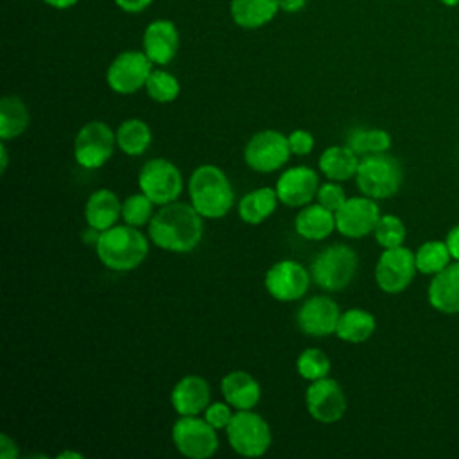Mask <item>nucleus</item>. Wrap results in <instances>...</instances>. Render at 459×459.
I'll list each match as a JSON object with an SVG mask.
<instances>
[{
    "label": "nucleus",
    "instance_id": "473e14b6",
    "mask_svg": "<svg viewBox=\"0 0 459 459\" xmlns=\"http://www.w3.org/2000/svg\"><path fill=\"white\" fill-rule=\"evenodd\" d=\"M298 375L305 380H319L330 373V359L319 348H307L296 359Z\"/></svg>",
    "mask_w": 459,
    "mask_h": 459
},
{
    "label": "nucleus",
    "instance_id": "412c9836",
    "mask_svg": "<svg viewBox=\"0 0 459 459\" xmlns=\"http://www.w3.org/2000/svg\"><path fill=\"white\" fill-rule=\"evenodd\" d=\"M221 391L224 400L237 411L253 409L262 396V389L258 380L242 369L230 371L221 380Z\"/></svg>",
    "mask_w": 459,
    "mask_h": 459
},
{
    "label": "nucleus",
    "instance_id": "aec40b11",
    "mask_svg": "<svg viewBox=\"0 0 459 459\" xmlns=\"http://www.w3.org/2000/svg\"><path fill=\"white\" fill-rule=\"evenodd\" d=\"M170 403L179 416H197L210 403V385L199 375H186L172 387Z\"/></svg>",
    "mask_w": 459,
    "mask_h": 459
},
{
    "label": "nucleus",
    "instance_id": "b1692460",
    "mask_svg": "<svg viewBox=\"0 0 459 459\" xmlns=\"http://www.w3.org/2000/svg\"><path fill=\"white\" fill-rule=\"evenodd\" d=\"M280 11L278 0H231V20L242 29H258L267 25Z\"/></svg>",
    "mask_w": 459,
    "mask_h": 459
},
{
    "label": "nucleus",
    "instance_id": "cd10ccee",
    "mask_svg": "<svg viewBox=\"0 0 459 459\" xmlns=\"http://www.w3.org/2000/svg\"><path fill=\"white\" fill-rule=\"evenodd\" d=\"M30 122L25 102L16 95H5L0 100V138L11 140L20 136Z\"/></svg>",
    "mask_w": 459,
    "mask_h": 459
},
{
    "label": "nucleus",
    "instance_id": "9b49d317",
    "mask_svg": "<svg viewBox=\"0 0 459 459\" xmlns=\"http://www.w3.org/2000/svg\"><path fill=\"white\" fill-rule=\"evenodd\" d=\"M115 143L117 133L106 122H88L75 134L74 158L84 169H99L113 156Z\"/></svg>",
    "mask_w": 459,
    "mask_h": 459
},
{
    "label": "nucleus",
    "instance_id": "9d476101",
    "mask_svg": "<svg viewBox=\"0 0 459 459\" xmlns=\"http://www.w3.org/2000/svg\"><path fill=\"white\" fill-rule=\"evenodd\" d=\"M172 443L190 459H206L219 448L217 430L197 416H179L172 425Z\"/></svg>",
    "mask_w": 459,
    "mask_h": 459
},
{
    "label": "nucleus",
    "instance_id": "79ce46f5",
    "mask_svg": "<svg viewBox=\"0 0 459 459\" xmlns=\"http://www.w3.org/2000/svg\"><path fill=\"white\" fill-rule=\"evenodd\" d=\"M280 11L285 13H298L307 5V0H278Z\"/></svg>",
    "mask_w": 459,
    "mask_h": 459
},
{
    "label": "nucleus",
    "instance_id": "4468645a",
    "mask_svg": "<svg viewBox=\"0 0 459 459\" xmlns=\"http://www.w3.org/2000/svg\"><path fill=\"white\" fill-rule=\"evenodd\" d=\"M380 215L377 199L368 195L348 197L335 212V230L348 238H362L373 233Z\"/></svg>",
    "mask_w": 459,
    "mask_h": 459
},
{
    "label": "nucleus",
    "instance_id": "f03ea898",
    "mask_svg": "<svg viewBox=\"0 0 459 459\" xmlns=\"http://www.w3.org/2000/svg\"><path fill=\"white\" fill-rule=\"evenodd\" d=\"M95 253L108 269L124 273L136 269L145 260L149 242L136 226L115 224L100 231L95 242Z\"/></svg>",
    "mask_w": 459,
    "mask_h": 459
},
{
    "label": "nucleus",
    "instance_id": "6e6552de",
    "mask_svg": "<svg viewBox=\"0 0 459 459\" xmlns=\"http://www.w3.org/2000/svg\"><path fill=\"white\" fill-rule=\"evenodd\" d=\"M289 138L276 129H264L255 133L244 147L246 165L262 174L281 169L290 158Z\"/></svg>",
    "mask_w": 459,
    "mask_h": 459
},
{
    "label": "nucleus",
    "instance_id": "6ab92c4d",
    "mask_svg": "<svg viewBox=\"0 0 459 459\" xmlns=\"http://www.w3.org/2000/svg\"><path fill=\"white\" fill-rule=\"evenodd\" d=\"M427 299L441 314H459V260H452L441 273L432 276Z\"/></svg>",
    "mask_w": 459,
    "mask_h": 459
},
{
    "label": "nucleus",
    "instance_id": "2f4dec72",
    "mask_svg": "<svg viewBox=\"0 0 459 459\" xmlns=\"http://www.w3.org/2000/svg\"><path fill=\"white\" fill-rule=\"evenodd\" d=\"M179 81L169 74L167 70H152L147 82H145V91L147 95L160 104H167L178 99L179 95Z\"/></svg>",
    "mask_w": 459,
    "mask_h": 459
},
{
    "label": "nucleus",
    "instance_id": "5701e85b",
    "mask_svg": "<svg viewBox=\"0 0 459 459\" xmlns=\"http://www.w3.org/2000/svg\"><path fill=\"white\" fill-rule=\"evenodd\" d=\"M294 230L305 240H325L335 230V212L319 203H308L296 215Z\"/></svg>",
    "mask_w": 459,
    "mask_h": 459
},
{
    "label": "nucleus",
    "instance_id": "393cba45",
    "mask_svg": "<svg viewBox=\"0 0 459 459\" xmlns=\"http://www.w3.org/2000/svg\"><path fill=\"white\" fill-rule=\"evenodd\" d=\"M359 163V154L348 145H332L319 156V170L330 181H346L355 178Z\"/></svg>",
    "mask_w": 459,
    "mask_h": 459
},
{
    "label": "nucleus",
    "instance_id": "f704fd0d",
    "mask_svg": "<svg viewBox=\"0 0 459 459\" xmlns=\"http://www.w3.org/2000/svg\"><path fill=\"white\" fill-rule=\"evenodd\" d=\"M154 215V203L143 194H133L122 203V219L129 226H143L149 224Z\"/></svg>",
    "mask_w": 459,
    "mask_h": 459
},
{
    "label": "nucleus",
    "instance_id": "0eeeda50",
    "mask_svg": "<svg viewBox=\"0 0 459 459\" xmlns=\"http://www.w3.org/2000/svg\"><path fill=\"white\" fill-rule=\"evenodd\" d=\"M138 186L154 204H169L178 201L183 192V176L179 169L165 160L152 158L143 163L138 174Z\"/></svg>",
    "mask_w": 459,
    "mask_h": 459
},
{
    "label": "nucleus",
    "instance_id": "dca6fc26",
    "mask_svg": "<svg viewBox=\"0 0 459 459\" xmlns=\"http://www.w3.org/2000/svg\"><path fill=\"white\" fill-rule=\"evenodd\" d=\"M339 317V305L328 296H312L303 301L296 312L299 330L312 337H326L335 333Z\"/></svg>",
    "mask_w": 459,
    "mask_h": 459
},
{
    "label": "nucleus",
    "instance_id": "f8f14e48",
    "mask_svg": "<svg viewBox=\"0 0 459 459\" xmlns=\"http://www.w3.org/2000/svg\"><path fill=\"white\" fill-rule=\"evenodd\" d=\"M152 61L147 57L145 52L140 50H124L120 52L106 72L108 86L120 95H131L142 88L151 75Z\"/></svg>",
    "mask_w": 459,
    "mask_h": 459
},
{
    "label": "nucleus",
    "instance_id": "7ed1b4c3",
    "mask_svg": "<svg viewBox=\"0 0 459 459\" xmlns=\"http://www.w3.org/2000/svg\"><path fill=\"white\" fill-rule=\"evenodd\" d=\"M190 204L204 219L224 217L235 201L231 183L222 169L204 163L199 165L188 179Z\"/></svg>",
    "mask_w": 459,
    "mask_h": 459
},
{
    "label": "nucleus",
    "instance_id": "37998d69",
    "mask_svg": "<svg viewBox=\"0 0 459 459\" xmlns=\"http://www.w3.org/2000/svg\"><path fill=\"white\" fill-rule=\"evenodd\" d=\"M47 5L54 7V9H70L74 7L79 0H43Z\"/></svg>",
    "mask_w": 459,
    "mask_h": 459
},
{
    "label": "nucleus",
    "instance_id": "ea45409f",
    "mask_svg": "<svg viewBox=\"0 0 459 459\" xmlns=\"http://www.w3.org/2000/svg\"><path fill=\"white\" fill-rule=\"evenodd\" d=\"M115 4H117L124 13L136 14V13L145 11V9L152 4V0H115Z\"/></svg>",
    "mask_w": 459,
    "mask_h": 459
},
{
    "label": "nucleus",
    "instance_id": "ddd939ff",
    "mask_svg": "<svg viewBox=\"0 0 459 459\" xmlns=\"http://www.w3.org/2000/svg\"><path fill=\"white\" fill-rule=\"evenodd\" d=\"M305 403L308 414L319 423H335L346 412V394L330 377L312 380L305 391Z\"/></svg>",
    "mask_w": 459,
    "mask_h": 459
},
{
    "label": "nucleus",
    "instance_id": "c85d7f7f",
    "mask_svg": "<svg viewBox=\"0 0 459 459\" xmlns=\"http://www.w3.org/2000/svg\"><path fill=\"white\" fill-rule=\"evenodd\" d=\"M152 142V133L147 122L140 118L124 120L117 129V145L127 156L143 154Z\"/></svg>",
    "mask_w": 459,
    "mask_h": 459
},
{
    "label": "nucleus",
    "instance_id": "1a4fd4ad",
    "mask_svg": "<svg viewBox=\"0 0 459 459\" xmlns=\"http://www.w3.org/2000/svg\"><path fill=\"white\" fill-rule=\"evenodd\" d=\"M418 273L416 255L405 246L384 249L375 267V281L385 294L403 292Z\"/></svg>",
    "mask_w": 459,
    "mask_h": 459
},
{
    "label": "nucleus",
    "instance_id": "2eb2a0df",
    "mask_svg": "<svg viewBox=\"0 0 459 459\" xmlns=\"http://www.w3.org/2000/svg\"><path fill=\"white\" fill-rule=\"evenodd\" d=\"M310 278V273L299 262L280 260L267 269L264 285L274 299L296 301L307 294Z\"/></svg>",
    "mask_w": 459,
    "mask_h": 459
},
{
    "label": "nucleus",
    "instance_id": "423d86ee",
    "mask_svg": "<svg viewBox=\"0 0 459 459\" xmlns=\"http://www.w3.org/2000/svg\"><path fill=\"white\" fill-rule=\"evenodd\" d=\"M226 436L231 448L244 457L264 455L273 441L269 423L251 409H244L233 414L226 427Z\"/></svg>",
    "mask_w": 459,
    "mask_h": 459
},
{
    "label": "nucleus",
    "instance_id": "a878e982",
    "mask_svg": "<svg viewBox=\"0 0 459 459\" xmlns=\"http://www.w3.org/2000/svg\"><path fill=\"white\" fill-rule=\"evenodd\" d=\"M278 203V194L271 186L251 190L238 201V217L246 224H262L274 213Z\"/></svg>",
    "mask_w": 459,
    "mask_h": 459
},
{
    "label": "nucleus",
    "instance_id": "39448f33",
    "mask_svg": "<svg viewBox=\"0 0 459 459\" xmlns=\"http://www.w3.org/2000/svg\"><path fill=\"white\" fill-rule=\"evenodd\" d=\"M357 265V253L350 246L332 244L316 255L310 264V276L323 290L337 292L351 283Z\"/></svg>",
    "mask_w": 459,
    "mask_h": 459
},
{
    "label": "nucleus",
    "instance_id": "20e7f679",
    "mask_svg": "<svg viewBox=\"0 0 459 459\" xmlns=\"http://www.w3.org/2000/svg\"><path fill=\"white\" fill-rule=\"evenodd\" d=\"M355 181L359 190L373 199H387L394 195L403 181L400 161L389 152L362 156Z\"/></svg>",
    "mask_w": 459,
    "mask_h": 459
},
{
    "label": "nucleus",
    "instance_id": "c756f323",
    "mask_svg": "<svg viewBox=\"0 0 459 459\" xmlns=\"http://www.w3.org/2000/svg\"><path fill=\"white\" fill-rule=\"evenodd\" d=\"M391 134L380 127H355L346 140V145L357 152L360 158L378 152H387L391 149Z\"/></svg>",
    "mask_w": 459,
    "mask_h": 459
},
{
    "label": "nucleus",
    "instance_id": "bb28decb",
    "mask_svg": "<svg viewBox=\"0 0 459 459\" xmlns=\"http://www.w3.org/2000/svg\"><path fill=\"white\" fill-rule=\"evenodd\" d=\"M377 328L375 316L369 310L364 308H348L341 312L335 335L341 341L351 342V344H360L366 342Z\"/></svg>",
    "mask_w": 459,
    "mask_h": 459
},
{
    "label": "nucleus",
    "instance_id": "e433bc0d",
    "mask_svg": "<svg viewBox=\"0 0 459 459\" xmlns=\"http://www.w3.org/2000/svg\"><path fill=\"white\" fill-rule=\"evenodd\" d=\"M233 418L231 412V405L224 400V402H212L208 403V407L204 409V420L215 429V430H226V427L230 425Z\"/></svg>",
    "mask_w": 459,
    "mask_h": 459
},
{
    "label": "nucleus",
    "instance_id": "a19ab883",
    "mask_svg": "<svg viewBox=\"0 0 459 459\" xmlns=\"http://www.w3.org/2000/svg\"><path fill=\"white\" fill-rule=\"evenodd\" d=\"M446 244H448V249L454 256V260H459V224H455L454 228H450V231L446 233Z\"/></svg>",
    "mask_w": 459,
    "mask_h": 459
},
{
    "label": "nucleus",
    "instance_id": "4c0bfd02",
    "mask_svg": "<svg viewBox=\"0 0 459 459\" xmlns=\"http://www.w3.org/2000/svg\"><path fill=\"white\" fill-rule=\"evenodd\" d=\"M287 138L290 152L296 156H305L314 149V136L307 129H294L292 133H289Z\"/></svg>",
    "mask_w": 459,
    "mask_h": 459
},
{
    "label": "nucleus",
    "instance_id": "58836bf2",
    "mask_svg": "<svg viewBox=\"0 0 459 459\" xmlns=\"http://www.w3.org/2000/svg\"><path fill=\"white\" fill-rule=\"evenodd\" d=\"M20 452H18V445L14 439H11L5 432L0 434V457L2 459H14L18 457Z\"/></svg>",
    "mask_w": 459,
    "mask_h": 459
},
{
    "label": "nucleus",
    "instance_id": "c03bdc74",
    "mask_svg": "<svg viewBox=\"0 0 459 459\" xmlns=\"http://www.w3.org/2000/svg\"><path fill=\"white\" fill-rule=\"evenodd\" d=\"M0 170L2 172H5V169H7V163H9V154H7V147H5V143H2L0 145Z\"/></svg>",
    "mask_w": 459,
    "mask_h": 459
},
{
    "label": "nucleus",
    "instance_id": "a211bd4d",
    "mask_svg": "<svg viewBox=\"0 0 459 459\" xmlns=\"http://www.w3.org/2000/svg\"><path fill=\"white\" fill-rule=\"evenodd\" d=\"M143 52L154 65H167L179 48V32L170 20L151 22L143 30Z\"/></svg>",
    "mask_w": 459,
    "mask_h": 459
},
{
    "label": "nucleus",
    "instance_id": "7c9ffc66",
    "mask_svg": "<svg viewBox=\"0 0 459 459\" xmlns=\"http://www.w3.org/2000/svg\"><path fill=\"white\" fill-rule=\"evenodd\" d=\"M414 255L418 273L425 276H434L441 273L454 260L446 240H427L416 249Z\"/></svg>",
    "mask_w": 459,
    "mask_h": 459
},
{
    "label": "nucleus",
    "instance_id": "f257e3e1",
    "mask_svg": "<svg viewBox=\"0 0 459 459\" xmlns=\"http://www.w3.org/2000/svg\"><path fill=\"white\" fill-rule=\"evenodd\" d=\"M151 240L172 253H190L203 238V215L186 203L163 204L149 222Z\"/></svg>",
    "mask_w": 459,
    "mask_h": 459
},
{
    "label": "nucleus",
    "instance_id": "a18cd8bd",
    "mask_svg": "<svg viewBox=\"0 0 459 459\" xmlns=\"http://www.w3.org/2000/svg\"><path fill=\"white\" fill-rule=\"evenodd\" d=\"M57 457H59V459H65V457H75V459H81L82 455H81V454H77V452H70V450H66V452L59 454Z\"/></svg>",
    "mask_w": 459,
    "mask_h": 459
},
{
    "label": "nucleus",
    "instance_id": "f3484780",
    "mask_svg": "<svg viewBox=\"0 0 459 459\" xmlns=\"http://www.w3.org/2000/svg\"><path fill=\"white\" fill-rule=\"evenodd\" d=\"M319 178L314 169L307 165H298L283 170L276 181V194L280 203L298 208L308 204L319 190Z\"/></svg>",
    "mask_w": 459,
    "mask_h": 459
},
{
    "label": "nucleus",
    "instance_id": "c9c22d12",
    "mask_svg": "<svg viewBox=\"0 0 459 459\" xmlns=\"http://www.w3.org/2000/svg\"><path fill=\"white\" fill-rule=\"evenodd\" d=\"M316 197H317L319 204H323L325 208H328L332 212H337L342 206V203L348 199L342 186L337 181H328V183L321 185Z\"/></svg>",
    "mask_w": 459,
    "mask_h": 459
},
{
    "label": "nucleus",
    "instance_id": "49530a36",
    "mask_svg": "<svg viewBox=\"0 0 459 459\" xmlns=\"http://www.w3.org/2000/svg\"><path fill=\"white\" fill-rule=\"evenodd\" d=\"M439 4H443L445 7H457L459 5V0H437Z\"/></svg>",
    "mask_w": 459,
    "mask_h": 459
},
{
    "label": "nucleus",
    "instance_id": "72a5a7b5",
    "mask_svg": "<svg viewBox=\"0 0 459 459\" xmlns=\"http://www.w3.org/2000/svg\"><path fill=\"white\" fill-rule=\"evenodd\" d=\"M375 240L380 247L389 249V247H398L403 246L405 237H407V230L405 224L400 217L387 213V215H380L375 230H373Z\"/></svg>",
    "mask_w": 459,
    "mask_h": 459
},
{
    "label": "nucleus",
    "instance_id": "4be33fe9",
    "mask_svg": "<svg viewBox=\"0 0 459 459\" xmlns=\"http://www.w3.org/2000/svg\"><path fill=\"white\" fill-rule=\"evenodd\" d=\"M122 217V203L118 195L108 188L95 190L84 206V219L86 224L104 231L117 224V221Z\"/></svg>",
    "mask_w": 459,
    "mask_h": 459
}]
</instances>
